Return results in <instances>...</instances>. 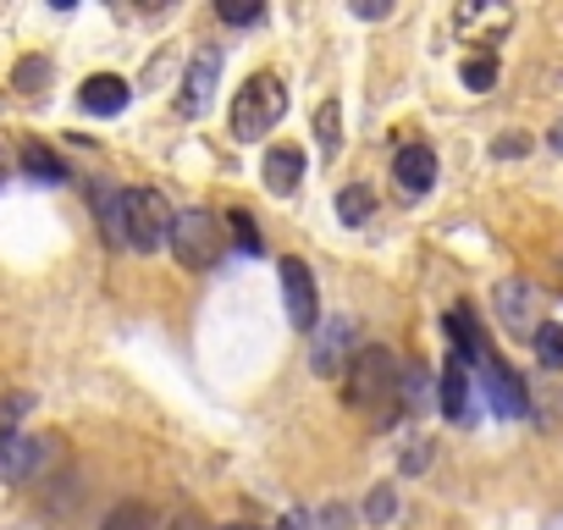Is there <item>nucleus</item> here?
Returning a JSON list of instances; mask_svg holds the SVG:
<instances>
[{
  "label": "nucleus",
  "instance_id": "24",
  "mask_svg": "<svg viewBox=\"0 0 563 530\" xmlns=\"http://www.w3.org/2000/svg\"><path fill=\"white\" fill-rule=\"evenodd\" d=\"M365 514H371L376 525H387V519L398 514V497H393V486H376V492H371V503H365Z\"/></svg>",
  "mask_w": 563,
  "mask_h": 530
},
{
  "label": "nucleus",
  "instance_id": "20",
  "mask_svg": "<svg viewBox=\"0 0 563 530\" xmlns=\"http://www.w3.org/2000/svg\"><path fill=\"white\" fill-rule=\"evenodd\" d=\"M431 404V376H426V365H409L404 371V409H426Z\"/></svg>",
  "mask_w": 563,
  "mask_h": 530
},
{
  "label": "nucleus",
  "instance_id": "15",
  "mask_svg": "<svg viewBox=\"0 0 563 530\" xmlns=\"http://www.w3.org/2000/svg\"><path fill=\"white\" fill-rule=\"evenodd\" d=\"M371 210H376V194H371V188H343V194H338V216H343V227H365Z\"/></svg>",
  "mask_w": 563,
  "mask_h": 530
},
{
  "label": "nucleus",
  "instance_id": "6",
  "mask_svg": "<svg viewBox=\"0 0 563 530\" xmlns=\"http://www.w3.org/2000/svg\"><path fill=\"white\" fill-rule=\"evenodd\" d=\"M216 84H221V45H199L183 73V111H205Z\"/></svg>",
  "mask_w": 563,
  "mask_h": 530
},
{
  "label": "nucleus",
  "instance_id": "10",
  "mask_svg": "<svg viewBox=\"0 0 563 530\" xmlns=\"http://www.w3.org/2000/svg\"><path fill=\"white\" fill-rule=\"evenodd\" d=\"M393 177H398L404 194H426V188L437 183V155H431V144H404V150L393 155Z\"/></svg>",
  "mask_w": 563,
  "mask_h": 530
},
{
  "label": "nucleus",
  "instance_id": "13",
  "mask_svg": "<svg viewBox=\"0 0 563 530\" xmlns=\"http://www.w3.org/2000/svg\"><path fill=\"white\" fill-rule=\"evenodd\" d=\"M437 398H442V415L448 420H464V409H470V376H464V360L459 354H448L442 382H437Z\"/></svg>",
  "mask_w": 563,
  "mask_h": 530
},
{
  "label": "nucleus",
  "instance_id": "23",
  "mask_svg": "<svg viewBox=\"0 0 563 530\" xmlns=\"http://www.w3.org/2000/svg\"><path fill=\"white\" fill-rule=\"evenodd\" d=\"M464 84H470L475 95H486V89L497 84V62H492V56H475V62H464Z\"/></svg>",
  "mask_w": 563,
  "mask_h": 530
},
{
  "label": "nucleus",
  "instance_id": "11",
  "mask_svg": "<svg viewBox=\"0 0 563 530\" xmlns=\"http://www.w3.org/2000/svg\"><path fill=\"white\" fill-rule=\"evenodd\" d=\"M260 177H265V188H271L276 199H288V194H294V188L305 183V155H299L294 144H276V150L265 155Z\"/></svg>",
  "mask_w": 563,
  "mask_h": 530
},
{
  "label": "nucleus",
  "instance_id": "26",
  "mask_svg": "<svg viewBox=\"0 0 563 530\" xmlns=\"http://www.w3.org/2000/svg\"><path fill=\"white\" fill-rule=\"evenodd\" d=\"M497 155H525V139H497Z\"/></svg>",
  "mask_w": 563,
  "mask_h": 530
},
{
  "label": "nucleus",
  "instance_id": "22",
  "mask_svg": "<svg viewBox=\"0 0 563 530\" xmlns=\"http://www.w3.org/2000/svg\"><path fill=\"white\" fill-rule=\"evenodd\" d=\"M260 18H265L260 0H227V7H221V23H232V29H249V23H260Z\"/></svg>",
  "mask_w": 563,
  "mask_h": 530
},
{
  "label": "nucleus",
  "instance_id": "14",
  "mask_svg": "<svg viewBox=\"0 0 563 530\" xmlns=\"http://www.w3.org/2000/svg\"><path fill=\"white\" fill-rule=\"evenodd\" d=\"M23 172H29L34 183H67V166H62L45 144H29V150H23Z\"/></svg>",
  "mask_w": 563,
  "mask_h": 530
},
{
  "label": "nucleus",
  "instance_id": "18",
  "mask_svg": "<svg viewBox=\"0 0 563 530\" xmlns=\"http://www.w3.org/2000/svg\"><path fill=\"white\" fill-rule=\"evenodd\" d=\"M536 360H541L547 371H563V327H558V321L536 327Z\"/></svg>",
  "mask_w": 563,
  "mask_h": 530
},
{
  "label": "nucleus",
  "instance_id": "1",
  "mask_svg": "<svg viewBox=\"0 0 563 530\" xmlns=\"http://www.w3.org/2000/svg\"><path fill=\"white\" fill-rule=\"evenodd\" d=\"M343 398H349V409H360V415H371L376 426H387L404 404V365L393 360V349H360L354 360H349V371H343Z\"/></svg>",
  "mask_w": 563,
  "mask_h": 530
},
{
  "label": "nucleus",
  "instance_id": "17",
  "mask_svg": "<svg viewBox=\"0 0 563 530\" xmlns=\"http://www.w3.org/2000/svg\"><path fill=\"white\" fill-rule=\"evenodd\" d=\"M100 530H155V508L150 503H122V508L106 514Z\"/></svg>",
  "mask_w": 563,
  "mask_h": 530
},
{
  "label": "nucleus",
  "instance_id": "8",
  "mask_svg": "<svg viewBox=\"0 0 563 530\" xmlns=\"http://www.w3.org/2000/svg\"><path fill=\"white\" fill-rule=\"evenodd\" d=\"M45 464V442L23 431H0V481H29Z\"/></svg>",
  "mask_w": 563,
  "mask_h": 530
},
{
  "label": "nucleus",
  "instance_id": "25",
  "mask_svg": "<svg viewBox=\"0 0 563 530\" xmlns=\"http://www.w3.org/2000/svg\"><path fill=\"white\" fill-rule=\"evenodd\" d=\"M45 73H51L45 62H23V67H18V84H23V89L34 95V84H45Z\"/></svg>",
  "mask_w": 563,
  "mask_h": 530
},
{
  "label": "nucleus",
  "instance_id": "4",
  "mask_svg": "<svg viewBox=\"0 0 563 530\" xmlns=\"http://www.w3.org/2000/svg\"><path fill=\"white\" fill-rule=\"evenodd\" d=\"M221 232H227V221H216L210 210H183L172 221V254L188 265V272H210V265L221 260Z\"/></svg>",
  "mask_w": 563,
  "mask_h": 530
},
{
  "label": "nucleus",
  "instance_id": "27",
  "mask_svg": "<svg viewBox=\"0 0 563 530\" xmlns=\"http://www.w3.org/2000/svg\"><path fill=\"white\" fill-rule=\"evenodd\" d=\"M172 530H205V525H199V514H183V519H172Z\"/></svg>",
  "mask_w": 563,
  "mask_h": 530
},
{
  "label": "nucleus",
  "instance_id": "9",
  "mask_svg": "<svg viewBox=\"0 0 563 530\" xmlns=\"http://www.w3.org/2000/svg\"><path fill=\"white\" fill-rule=\"evenodd\" d=\"M475 371H481V382H486V398L497 404V415H525V382H519V376H514V371H508L497 354H486Z\"/></svg>",
  "mask_w": 563,
  "mask_h": 530
},
{
  "label": "nucleus",
  "instance_id": "30",
  "mask_svg": "<svg viewBox=\"0 0 563 530\" xmlns=\"http://www.w3.org/2000/svg\"><path fill=\"white\" fill-rule=\"evenodd\" d=\"M227 530H254V525H227Z\"/></svg>",
  "mask_w": 563,
  "mask_h": 530
},
{
  "label": "nucleus",
  "instance_id": "3",
  "mask_svg": "<svg viewBox=\"0 0 563 530\" xmlns=\"http://www.w3.org/2000/svg\"><path fill=\"white\" fill-rule=\"evenodd\" d=\"M282 117H288V89H282V78H271V73L249 78V84L238 89V100H232V133H238V139H260V133H271Z\"/></svg>",
  "mask_w": 563,
  "mask_h": 530
},
{
  "label": "nucleus",
  "instance_id": "7",
  "mask_svg": "<svg viewBox=\"0 0 563 530\" xmlns=\"http://www.w3.org/2000/svg\"><path fill=\"white\" fill-rule=\"evenodd\" d=\"M349 343H354V321L349 316H332L327 327H316V349H310V365L321 371V376H338L354 354H349Z\"/></svg>",
  "mask_w": 563,
  "mask_h": 530
},
{
  "label": "nucleus",
  "instance_id": "12",
  "mask_svg": "<svg viewBox=\"0 0 563 530\" xmlns=\"http://www.w3.org/2000/svg\"><path fill=\"white\" fill-rule=\"evenodd\" d=\"M78 106L95 111V117H117V111L128 106V78H117V73H95V78L78 89Z\"/></svg>",
  "mask_w": 563,
  "mask_h": 530
},
{
  "label": "nucleus",
  "instance_id": "29",
  "mask_svg": "<svg viewBox=\"0 0 563 530\" xmlns=\"http://www.w3.org/2000/svg\"><path fill=\"white\" fill-rule=\"evenodd\" d=\"M0 183H7V155H0Z\"/></svg>",
  "mask_w": 563,
  "mask_h": 530
},
{
  "label": "nucleus",
  "instance_id": "19",
  "mask_svg": "<svg viewBox=\"0 0 563 530\" xmlns=\"http://www.w3.org/2000/svg\"><path fill=\"white\" fill-rule=\"evenodd\" d=\"M316 128H321V150L332 155V150H338V139H343V106H338V100H327V106L316 111Z\"/></svg>",
  "mask_w": 563,
  "mask_h": 530
},
{
  "label": "nucleus",
  "instance_id": "28",
  "mask_svg": "<svg viewBox=\"0 0 563 530\" xmlns=\"http://www.w3.org/2000/svg\"><path fill=\"white\" fill-rule=\"evenodd\" d=\"M552 150H563V128H552Z\"/></svg>",
  "mask_w": 563,
  "mask_h": 530
},
{
  "label": "nucleus",
  "instance_id": "2",
  "mask_svg": "<svg viewBox=\"0 0 563 530\" xmlns=\"http://www.w3.org/2000/svg\"><path fill=\"white\" fill-rule=\"evenodd\" d=\"M172 205L155 194V188H122L117 194V238L128 243V249H139V254H150V249H161L166 238H172Z\"/></svg>",
  "mask_w": 563,
  "mask_h": 530
},
{
  "label": "nucleus",
  "instance_id": "5",
  "mask_svg": "<svg viewBox=\"0 0 563 530\" xmlns=\"http://www.w3.org/2000/svg\"><path fill=\"white\" fill-rule=\"evenodd\" d=\"M282 294H288V321L299 332H316L321 327V299H316V277L299 254L282 260Z\"/></svg>",
  "mask_w": 563,
  "mask_h": 530
},
{
  "label": "nucleus",
  "instance_id": "16",
  "mask_svg": "<svg viewBox=\"0 0 563 530\" xmlns=\"http://www.w3.org/2000/svg\"><path fill=\"white\" fill-rule=\"evenodd\" d=\"M497 310H503L508 327H525V321H530V288H525V283H503V288H497Z\"/></svg>",
  "mask_w": 563,
  "mask_h": 530
},
{
  "label": "nucleus",
  "instance_id": "21",
  "mask_svg": "<svg viewBox=\"0 0 563 530\" xmlns=\"http://www.w3.org/2000/svg\"><path fill=\"white\" fill-rule=\"evenodd\" d=\"M227 232H232V243H238L243 254H260V227H254L243 210H232V216H227Z\"/></svg>",
  "mask_w": 563,
  "mask_h": 530
}]
</instances>
